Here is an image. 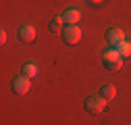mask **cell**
<instances>
[{
    "label": "cell",
    "instance_id": "cell-4",
    "mask_svg": "<svg viewBox=\"0 0 131 125\" xmlns=\"http://www.w3.org/2000/svg\"><path fill=\"white\" fill-rule=\"evenodd\" d=\"M60 34H62V42L67 44V46H75V44H79V40H81V29H79L77 25H67Z\"/></svg>",
    "mask_w": 131,
    "mask_h": 125
},
{
    "label": "cell",
    "instance_id": "cell-3",
    "mask_svg": "<svg viewBox=\"0 0 131 125\" xmlns=\"http://www.w3.org/2000/svg\"><path fill=\"white\" fill-rule=\"evenodd\" d=\"M10 90H13V94H17V96H25V94L31 90V79H29V77H25V75L13 77Z\"/></svg>",
    "mask_w": 131,
    "mask_h": 125
},
{
    "label": "cell",
    "instance_id": "cell-13",
    "mask_svg": "<svg viewBox=\"0 0 131 125\" xmlns=\"http://www.w3.org/2000/svg\"><path fill=\"white\" fill-rule=\"evenodd\" d=\"M0 44H6V31H0Z\"/></svg>",
    "mask_w": 131,
    "mask_h": 125
},
{
    "label": "cell",
    "instance_id": "cell-11",
    "mask_svg": "<svg viewBox=\"0 0 131 125\" xmlns=\"http://www.w3.org/2000/svg\"><path fill=\"white\" fill-rule=\"evenodd\" d=\"M62 17H54L52 21H50V31H52V34H60V31H62Z\"/></svg>",
    "mask_w": 131,
    "mask_h": 125
},
{
    "label": "cell",
    "instance_id": "cell-12",
    "mask_svg": "<svg viewBox=\"0 0 131 125\" xmlns=\"http://www.w3.org/2000/svg\"><path fill=\"white\" fill-rule=\"evenodd\" d=\"M104 0H88V4H92V6H98V4H102Z\"/></svg>",
    "mask_w": 131,
    "mask_h": 125
},
{
    "label": "cell",
    "instance_id": "cell-10",
    "mask_svg": "<svg viewBox=\"0 0 131 125\" xmlns=\"http://www.w3.org/2000/svg\"><path fill=\"white\" fill-rule=\"evenodd\" d=\"M117 50H119V54H121L123 58H129V56H131V42H123V44H119Z\"/></svg>",
    "mask_w": 131,
    "mask_h": 125
},
{
    "label": "cell",
    "instance_id": "cell-1",
    "mask_svg": "<svg viewBox=\"0 0 131 125\" xmlns=\"http://www.w3.org/2000/svg\"><path fill=\"white\" fill-rule=\"evenodd\" d=\"M102 62H104V69L108 71H119L123 67V56L119 54L117 48H108L102 52Z\"/></svg>",
    "mask_w": 131,
    "mask_h": 125
},
{
    "label": "cell",
    "instance_id": "cell-5",
    "mask_svg": "<svg viewBox=\"0 0 131 125\" xmlns=\"http://www.w3.org/2000/svg\"><path fill=\"white\" fill-rule=\"evenodd\" d=\"M104 38H106V44L110 46V48H117L119 44L125 42L123 29H119V27H108V29H106V34H104Z\"/></svg>",
    "mask_w": 131,
    "mask_h": 125
},
{
    "label": "cell",
    "instance_id": "cell-6",
    "mask_svg": "<svg viewBox=\"0 0 131 125\" xmlns=\"http://www.w3.org/2000/svg\"><path fill=\"white\" fill-rule=\"evenodd\" d=\"M17 36H19V40L23 44H31V42L36 40V27L34 25H21L17 29Z\"/></svg>",
    "mask_w": 131,
    "mask_h": 125
},
{
    "label": "cell",
    "instance_id": "cell-7",
    "mask_svg": "<svg viewBox=\"0 0 131 125\" xmlns=\"http://www.w3.org/2000/svg\"><path fill=\"white\" fill-rule=\"evenodd\" d=\"M81 19V11L79 8H67L62 13V21L67 23V25H77Z\"/></svg>",
    "mask_w": 131,
    "mask_h": 125
},
{
    "label": "cell",
    "instance_id": "cell-2",
    "mask_svg": "<svg viewBox=\"0 0 131 125\" xmlns=\"http://www.w3.org/2000/svg\"><path fill=\"white\" fill-rule=\"evenodd\" d=\"M104 106H106V100L100 96V94H96V96H88L85 102H83L85 113H90V115H100L104 111Z\"/></svg>",
    "mask_w": 131,
    "mask_h": 125
},
{
    "label": "cell",
    "instance_id": "cell-8",
    "mask_svg": "<svg viewBox=\"0 0 131 125\" xmlns=\"http://www.w3.org/2000/svg\"><path fill=\"white\" fill-rule=\"evenodd\" d=\"M98 94H100L104 100H112L114 96H117V88H114L112 84H104V86L100 88V92H98Z\"/></svg>",
    "mask_w": 131,
    "mask_h": 125
},
{
    "label": "cell",
    "instance_id": "cell-9",
    "mask_svg": "<svg viewBox=\"0 0 131 125\" xmlns=\"http://www.w3.org/2000/svg\"><path fill=\"white\" fill-rule=\"evenodd\" d=\"M21 73L25 77H29V79H36L38 77V67L34 65V62H25V65L21 67Z\"/></svg>",
    "mask_w": 131,
    "mask_h": 125
}]
</instances>
